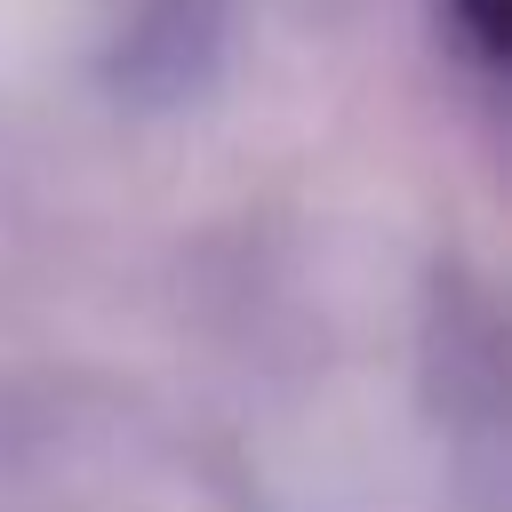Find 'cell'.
<instances>
[{"label":"cell","mask_w":512,"mask_h":512,"mask_svg":"<svg viewBox=\"0 0 512 512\" xmlns=\"http://www.w3.org/2000/svg\"><path fill=\"white\" fill-rule=\"evenodd\" d=\"M456 8H464V24H472V40H480V48H496V40H504V32H496V24H504V0H456Z\"/></svg>","instance_id":"obj_1"}]
</instances>
